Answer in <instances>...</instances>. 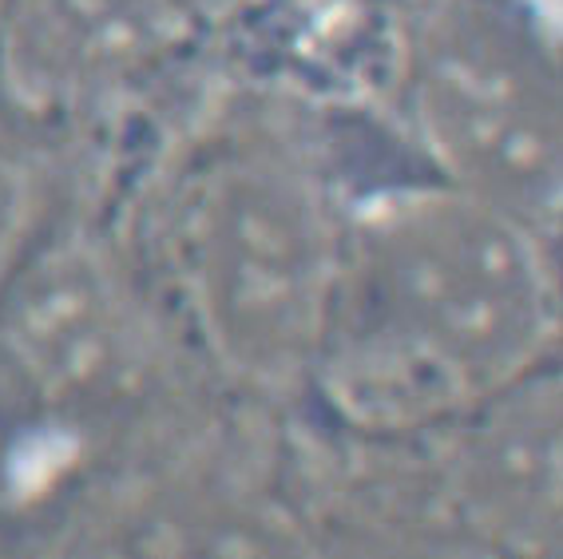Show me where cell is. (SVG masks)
<instances>
[{
  "label": "cell",
  "instance_id": "obj_5",
  "mask_svg": "<svg viewBox=\"0 0 563 559\" xmlns=\"http://www.w3.org/2000/svg\"><path fill=\"white\" fill-rule=\"evenodd\" d=\"M0 353L48 405L123 390L147 353L128 274L80 234L29 246L0 286Z\"/></svg>",
  "mask_w": 563,
  "mask_h": 559
},
{
  "label": "cell",
  "instance_id": "obj_3",
  "mask_svg": "<svg viewBox=\"0 0 563 559\" xmlns=\"http://www.w3.org/2000/svg\"><path fill=\"white\" fill-rule=\"evenodd\" d=\"M405 100L437 175L552 239L560 72L512 4L437 0L401 44Z\"/></svg>",
  "mask_w": 563,
  "mask_h": 559
},
{
  "label": "cell",
  "instance_id": "obj_8",
  "mask_svg": "<svg viewBox=\"0 0 563 559\" xmlns=\"http://www.w3.org/2000/svg\"><path fill=\"white\" fill-rule=\"evenodd\" d=\"M183 4H187L202 24H222V21H239V17H246L258 0H183Z\"/></svg>",
  "mask_w": 563,
  "mask_h": 559
},
{
  "label": "cell",
  "instance_id": "obj_4",
  "mask_svg": "<svg viewBox=\"0 0 563 559\" xmlns=\"http://www.w3.org/2000/svg\"><path fill=\"white\" fill-rule=\"evenodd\" d=\"M183 0H4L0 103L44 128L123 116L199 44Z\"/></svg>",
  "mask_w": 563,
  "mask_h": 559
},
{
  "label": "cell",
  "instance_id": "obj_6",
  "mask_svg": "<svg viewBox=\"0 0 563 559\" xmlns=\"http://www.w3.org/2000/svg\"><path fill=\"white\" fill-rule=\"evenodd\" d=\"M560 390L543 365L456 417L449 492L461 519L496 548L548 551L560 524Z\"/></svg>",
  "mask_w": 563,
  "mask_h": 559
},
{
  "label": "cell",
  "instance_id": "obj_7",
  "mask_svg": "<svg viewBox=\"0 0 563 559\" xmlns=\"http://www.w3.org/2000/svg\"><path fill=\"white\" fill-rule=\"evenodd\" d=\"M36 215H41L36 167L21 151V143L0 131V286L24 259L32 230H36Z\"/></svg>",
  "mask_w": 563,
  "mask_h": 559
},
{
  "label": "cell",
  "instance_id": "obj_9",
  "mask_svg": "<svg viewBox=\"0 0 563 559\" xmlns=\"http://www.w3.org/2000/svg\"><path fill=\"white\" fill-rule=\"evenodd\" d=\"M0 21H4V0H0Z\"/></svg>",
  "mask_w": 563,
  "mask_h": 559
},
{
  "label": "cell",
  "instance_id": "obj_1",
  "mask_svg": "<svg viewBox=\"0 0 563 559\" xmlns=\"http://www.w3.org/2000/svg\"><path fill=\"white\" fill-rule=\"evenodd\" d=\"M552 239L453 183H409L342 215L310 381L365 432L453 425L548 365Z\"/></svg>",
  "mask_w": 563,
  "mask_h": 559
},
{
  "label": "cell",
  "instance_id": "obj_2",
  "mask_svg": "<svg viewBox=\"0 0 563 559\" xmlns=\"http://www.w3.org/2000/svg\"><path fill=\"white\" fill-rule=\"evenodd\" d=\"M338 227L342 215L278 143L222 140L172 179L155 222L163 274L222 373L266 393L310 381Z\"/></svg>",
  "mask_w": 563,
  "mask_h": 559
}]
</instances>
